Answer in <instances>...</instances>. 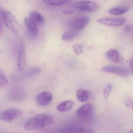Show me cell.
Masks as SVG:
<instances>
[{
  "label": "cell",
  "instance_id": "2e32d148",
  "mask_svg": "<svg viewBox=\"0 0 133 133\" xmlns=\"http://www.w3.org/2000/svg\"><path fill=\"white\" fill-rule=\"evenodd\" d=\"M130 9V6L128 5H122L110 9L109 14L114 15H120L127 12Z\"/></svg>",
  "mask_w": 133,
  "mask_h": 133
},
{
  "label": "cell",
  "instance_id": "3957f363",
  "mask_svg": "<svg viewBox=\"0 0 133 133\" xmlns=\"http://www.w3.org/2000/svg\"><path fill=\"white\" fill-rule=\"evenodd\" d=\"M74 7L81 11L95 12L98 10L99 6L96 2L89 1H81L75 3L74 4Z\"/></svg>",
  "mask_w": 133,
  "mask_h": 133
},
{
  "label": "cell",
  "instance_id": "7c38bea8",
  "mask_svg": "<svg viewBox=\"0 0 133 133\" xmlns=\"http://www.w3.org/2000/svg\"><path fill=\"white\" fill-rule=\"evenodd\" d=\"M60 133H93L92 130L82 127H69L60 128L59 130Z\"/></svg>",
  "mask_w": 133,
  "mask_h": 133
},
{
  "label": "cell",
  "instance_id": "44dd1931",
  "mask_svg": "<svg viewBox=\"0 0 133 133\" xmlns=\"http://www.w3.org/2000/svg\"><path fill=\"white\" fill-rule=\"evenodd\" d=\"M41 71L40 68L38 67L32 68L27 70L24 74V77L30 78L34 77L39 74Z\"/></svg>",
  "mask_w": 133,
  "mask_h": 133
},
{
  "label": "cell",
  "instance_id": "ac0fdd59",
  "mask_svg": "<svg viewBox=\"0 0 133 133\" xmlns=\"http://www.w3.org/2000/svg\"><path fill=\"white\" fill-rule=\"evenodd\" d=\"M80 31H70L64 32L62 36V39L64 41H70L76 38L79 34Z\"/></svg>",
  "mask_w": 133,
  "mask_h": 133
},
{
  "label": "cell",
  "instance_id": "e0dca14e",
  "mask_svg": "<svg viewBox=\"0 0 133 133\" xmlns=\"http://www.w3.org/2000/svg\"><path fill=\"white\" fill-rule=\"evenodd\" d=\"M74 102L70 100L64 101L57 105V109L60 112H66L70 110L73 107Z\"/></svg>",
  "mask_w": 133,
  "mask_h": 133
},
{
  "label": "cell",
  "instance_id": "5b68a950",
  "mask_svg": "<svg viewBox=\"0 0 133 133\" xmlns=\"http://www.w3.org/2000/svg\"><path fill=\"white\" fill-rule=\"evenodd\" d=\"M102 70L105 72L115 74L123 77H128L130 73L128 69L120 66L109 65L103 67Z\"/></svg>",
  "mask_w": 133,
  "mask_h": 133
},
{
  "label": "cell",
  "instance_id": "277c9868",
  "mask_svg": "<svg viewBox=\"0 0 133 133\" xmlns=\"http://www.w3.org/2000/svg\"><path fill=\"white\" fill-rule=\"evenodd\" d=\"M22 115V112L19 110L9 109L0 113V119L5 122L10 123L20 117Z\"/></svg>",
  "mask_w": 133,
  "mask_h": 133
},
{
  "label": "cell",
  "instance_id": "f1b7e54d",
  "mask_svg": "<svg viewBox=\"0 0 133 133\" xmlns=\"http://www.w3.org/2000/svg\"><path fill=\"white\" fill-rule=\"evenodd\" d=\"M1 27H2V24H1V22L0 21V29L1 28Z\"/></svg>",
  "mask_w": 133,
  "mask_h": 133
},
{
  "label": "cell",
  "instance_id": "8992f818",
  "mask_svg": "<svg viewBox=\"0 0 133 133\" xmlns=\"http://www.w3.org/2000/svg\"><path fill=\"white\" fill-rule=\"evenodd\" d=\"M90 22V19L88 17H81L71 20L69 23L70 28L76 31H80L86 27Z\"/></svg>",
  "mask_w": 133,
  "mask_h": 133
},
{
  "label": "cell",
  "instance_id": "83f0119b",
  "mask_svg": "<svg viewBox=\"0 0 133 133\" xmlns=\"http://www.w3.org/2000/svg\"><path fill=\"white\" fill-rule=\"evenodd\" d=\"M130 70L131 74L133 73V59L131 58L130 62Z\"/></svg>",
  "mask_w": 133,
  "mask_h": 133
},
{
  "label": "cell",
  "instance_id": "30bf717a",
  "mask_svg": "<svg viewBox=\"0 0 133 133\" xmlns=\"http://www.w3.org/2000/svg\"><path fill=\"white\" fill-rule=\"evenodd\" d=\"M52 98V95L50 92H42L39 94L36 97V102L39 105L46 106L50 103Z\"/></svg>",
  "mask_w": 133,
  "mask_h": 133
},
{
  "label": "cell",
  "instance_id": "ffe728a7",
  "mask_svg": "<svg viewBox=\"0 0 133 133\" xmlns=\"http://www.w3.org/2000/svg\"><path fill=\"white\" fill-rule=\"evenodd\" d=\"M45 3L52 6H60L66 5L71 1V0H43Z\"/></svg>",
  "mask_w": 133,
  "mask_h": 133
},
{
  "label": "cell",
  "instance_id": "484cf974",
  "mask_svg": "<svg viewBox=\"0 0 133 133\" xmlns=\"http://www.w3.org/2000/svg\"><path fill=\"white\" fill-rule=\"evenodd\" d=\"M125 31L127 32H132V27L130 25H127L125 28Z\"/></svg>",
  "mask_w": 133,
  "mask_h": 133
},
{
  "label": "cell",
  "instance_id": "8fae6325",
  "mask_svg": "<svg viewBox=\"0 0 133 133\" xmlns=\"http://www.w3.org/2000/svg\"><path fill=\"white\" fill-rule=\"evenodd\" d=\"M106 56L109 60L114 63H121L124 59L122 54L115 49L108 50L106 53Z\"/></svg>",
  "mask_w": 133,
  "mask_h": 133
},
{
  "label": "cell",
  "instance_id": "6da1fadb",
  "mask_svg": "<svg viewBox=\"0 0 133 133\" xmlns=\"http://www.w3.org/2000/svg\"><path fill=\"white\" fill-rule=\"evenodd\" d=\"M53 123V118L50 114H37L28 121L25 124L24 128L30 131L38 130L51 125Z\"/></svg>",
  "mask_w": 133,
  "mask_h": 133
},
{
  "label": "cell",
  "instance_id": "d4e9b609",
  "mask_svg": "<svg viewBox=\"0 0 133 133\" xmlns=\"http://www.w3.org/2000/svg\"><path fill=\"white\" fill-rule=\"evenodd\" d=\"M124 103L126 106L133 109V101L130 97H126L124 99Z\"/></svg>",
  "mask_w": 133,
  "mask_h": 133
},
{
  "label": "cell",
  "instance_id": "603a6c76",
  "mask_svg": "<svg viewBox=\"0 0 133 133\" xmlns=\"http://www.w3.org/2000/svg\"><path fill=\"white\" fill-rule=\"evenodd\" d=\"M73 49L75 53L77 55H81L84 52V46L80 43L75 44L73 46Z\"/></svg>",
  "mask_w": 133,
  "mask_h": 133
},
{
  "label": "cell",
  "instance_id": "52a82bcc",
  "mask_svg": "<svg viewBox=\"0 0 133 133\" xmlns=\"http://www.w3.org/2000/svg\"><path fill=\"white\" fill-rule=\"evenodd\" d=\"M97 22L106 26L118 27L123 25L126 22V19L123 17L106 18L98 19Z\"/></svg>",
  "mask_w": 133,
  "mask_h": 133
},
{
  "label": "cell",
  "instance_id": "7a4b0ae2",
  "mask_svg": "<svg viewBox=\"0 0 133 133\" xmlns=\"http://www.w3.org/2000/svg\"><path fill=\"white\" fill-rule=\"evenodd\" d=\"M3 18L7 28L14 34H17L20 30V25L14 16L8 11L3 12Z\"/></svg>",
  "mask_w": 133,
  "mask_h": 133
},
{
  "label": "cell",
  "instance_id": "cb8c5ba5",
  "mask_svg": "<svg viewBox=\"0 0 133 133\" xmlns=\"http://www.w3.org/2000/svg\"><path fill=\"white\" fill-rule=\"evenodd\" d=\"M112 84H109L107 85L103 90V95L105 98H107L109 97L110 92L112 88Z\"/></svg>",
  "mask_w": 133,
  "mask_h": 133
},
{
  "label": "cell",
  "instance_id": "9c48e42d",
  "mask_svg": "<svg viewBox=\"0 0 133 133\" xmlns=\"http://www.w3.org/2000/svg\"><path fill=\"white\" fill-rule=\"evenodd\" d=\"M24 22L29 37L31 39L36 38L38 35V25L29 18H25Z\"/></svg>",
  "mask_w": 133,
  "mask_h": 133
},
{
  "label": "cell",
  "instance_id": "5bb4252c",
  "mask_svg": "<svg viewBox=\"0 0 133 133\" xmlns=\"http://www.w3.org/2000/svg\"><path fill=\"white\" fill-rule=\"evenodd\" d=\"M29 18L33 21L37 25H43L45 23V18L38 12L32 11L30 13Z\"/></svg>",
  "mask_w": 133,
  "mask_h": 133
},
{
  "label": "cell",
  "instance_id": "4fadbf2b",
  "mask_svg": "<svg viewBox=\"0 0 133 133\" xmlns=\"http://www.w3.org/2000/svg\"><path fill=\"white\" fill-rule=\"evenodd\" d=\"M25 92L20 89H14L10 92L9 96L12 100L19 101L25 97Z\"/></svg>",
  "mask_w": 133,
  "mask_h": 133
},
{
  "label": "cell",
  "instance_id": "9a60e30c",
  "mask_svg": "<svg viewBox=\"0 0 133 133\" xmlns=\"http://www.w3.org/2000/svg\"><path fill=\"white\" fill-rule=\"evenodd\" d=\"M92 108V105L90 103L84 104L77 110L76 115L79 117L85 116L91 112Z\"/></svg>",
  "mask_w": 133,
  "mask_h": 133
},
{
  "label": "cell",
  "instance_id": "ba28073f",
  "mask_svg": "<svg viewBox=\"0 0 133 133\" xmlns=\"http://www.w3.org/2000/svg\"><path fill=\"white\" fill-rule=\"evenodd\" d=\"M17 61L18 70H23L26 67V61L25 45L22 41H21L19 45Z\"/></svg>",
  "mask_w": 133,
  "mask_h": 133
},
{
  "label": "cell",
  "instance_id": "d6986e66",
  "mask_svg": "<svg viewBox=\"0 0 133 133\" xmlns=\"http://www.w3.org/2000/svg\"><path fill=\"white\" fill-rule=\"evenodd\" d=\"M76 96L78 101L83 102L88 100L89 96V92L86 90L80 89L77 91Z\"/></svg>",
  "mask_w": 133,
  "mask_h": 133
},
{
  "label": "cell",
  "instance_id": "7402d4cb",
  "mask_svg": "<svg viewBox=\"0 0 133 133\" xmlns=\"http://www.w3.org/2000/svg\"><path fill=\"white\" fill-rule=\"evenodd\" d=\"M9 83L6 75L0 70V88H3L7 86Z\"/></svg>",
  "mask_w": 133,
  "mask_h": 133
},
{
  "label": "cell",
  "instance_id": "4316f807",
  "mask_svg": "<svg viewBox=\"0 0 133 133\" xmlns=\"http://www.w3.org/2000/svg\"><path fill=\"white\" fill-rule=\"evenodd\" d=\"M63 12L64 14L66 15L73 14L74 13V11H73L70 10H64Z\"/></svg>",
  "mask_w": 133,
  "mask_h": 133
}]
</instances>
